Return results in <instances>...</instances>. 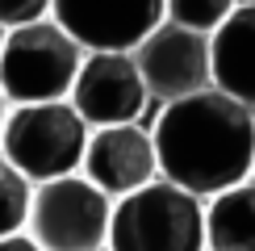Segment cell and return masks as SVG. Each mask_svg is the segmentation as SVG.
Masks as SVG:
<instances>
[{
	"instance_id": "6da1fadb",
	"label": "cell",
	"mask_w": 255,
	"mask_h": 251,
	"mask_svg": "<svg viewBox=\"0 0 255 251\" xmlns=\"http://www.w3.org/2000/svg\"><path fill=\"white\" fill-rule=\"evenodd\" d=\"M151 134L159 176L201 201L251 180L255 172V109L222 88L167 101Z\"/></svg>"
},
{
	"instance_id": "7a4b0ae2",
	"label": "cell",
	"mask_w": 255,
	"mask_h": 251,
	"mask_svg": "<svg viewBox=\"0 0 255 251\" xmlns=\"http://www.w3.org/2000/svg\"><path fill=\"white\" fill-rule=\"evenodd\" d=\"M105 251H209L205 201L159 176L113 201Z\"/></svg>"
},
{
	"instance_id": "3957f363",
	"label": "cell",
	"mask_w": 255,
	"mask_h": 251,
	"mask_svg": "<svg viewBox=\"0 0 255 251\" xmlns=\"http://www.w3.org/2000/svg\"><path fill=\"white\" fill-rule=\"evenodd\" d=\"M92 126L80 118L71 101H38L13 105L0 130V155L25 176L29 184H46L80 172L88 151Z\"/></svg>"
},
{
	"instance_id": "277c9868",
	"label": "cell",
	"mask_w": 255,
	"mask_h": 251,
	"mask_svg": "<svg viewBox=\"0 0 255 251\" xmlns=\"http://www.w3.org/2000/svg\"><path fill=\"white\" fill-rule=\"evenodd\" d=\"M84 59H88V50L55 17L17 25L8 29L4 55H0V92L13 105L67 101Z\"/></svg>"
},
{
	"instance_id": "5b68a950",
	"label": "cell",
	"mask_w": 255,
	"mask_h": 251,
	"mask_svg": "<svg viewBox=\"0 0 255 251\" xmlns=\"http://www.w3.org/2000/svg\"><path fill=\"white\" fill-rule=\"evenodd\" d=\"M113 222V197L101 193L88 176L71 172L59 180L34 184L29 201V235L42 251H105Z\"/></svg>"
},
{
	"instance_id": "8992f818",
	"label": "cell",
	"mask_w": 255,
	"mask_h": 251,
	"mask_svg": "<svg viewBox=\"0 0 255 251\" xmlns=\"http://www.w3.org/2000/svg\"><path fill=\"white\" fill-rule=\"evenodd\" d=\"M138 71L146 80V92L155 101H180L201 88H214V50L209 34L184 29L176 21H163L130 50Z\"/></svg>"
},
{
	"instance_id": "52a82bcc",
	"label": "cell",
	"mask_w": 255,
	"mask_h": 251,
	"mask_svg": "<svg viewBox=\"0 0 255 251\" xmlns=\"http://www.w3.org/2000/svg\"><path fill=\"white\" fill-rule=\"evenodd\" d=\"M67 101L80 109V118L92 130H101V126L138 122L151 92H146V80L130 50H88Z\"/></svg>"
},
{
	"instance_id": "ba28073f",
	"label": "cell",
	"mask_w": 255,
	"mask_h": 251,
	"mask_svg": "<svg viewBox=\"0 0 255 251\" xmlns=\"http://www.w3.org/2000/svg\"><path fill=\"white\" fill-rule=\"evenodd\" d=\"M50 17L84 50H134L167 21V0H55Z\"/></svg>"
},
{
	"instance_id": "9c48e42d",
	"label": "cell",
	"mask_w": 255,
	"mask_h": 251,
	"mask_svg": "<svg viewBox=\"0 0 255 251\" xmlns=\"http://www.w3.org/2000/svg\"><path fill=\"white\" fill-rule=\"evenodd\" d=\"M80 176H88L101 193H109L113 201L134 188L159 180V151L155 134L142 130L138 122L126 126H101L88 134V151H84Z\"/></svg>"
},
{
	"instance_id": "30bf717a",
	"label": "cell",
	"mask_w": 255,
	"mask_h": 251,
	"mask_svg": "<svg viewBox=\"0 0 255 251\" xmlns=\"http://www.w3.org/2000/svg\"><path fill=\"white\" fill-rule=\"evenodd\" d=\"M209 50H214V88L255 109V0H243L209 34Z\"/></svg>"
},
{
	"instance_id": "8fae6325",
	"label": "cell",
	"mask_w": 255,
	"mask_h": 251,
	"mask_svg": "<svg viewBox=\"0 0 255 251\" xmlns=\"http://www.w3.org/2000/svg\"><path fill=\"white\" fill-rule=\"evenodd\" d=\"M209 251H255V180H243L205 205Z\"/></svg>"
},
{
	"instance_id": "7c38bea8",
	"label": "cell",
	"mask_w": 255,
	"mask_h": 251,
	"mask_svg": "<svg viewBox=\"0 0 255 251\" xmlns=\"http://www.w3.org/2000/svg\"><path fill=\"white\" fill-rule=\"evenodd\" d=\"M29 201H34V184L0 155V239L21 235L29 226Z\"/></svg>"
},
{
	"instance_id": "4fadbf2b",
	"label": "cell",
	"mask_w": 255,
	"mask_h": 251,
	"mask_svg": "<svg viewBox=\"0 0 255 251\" xmlns=\"http://www.w3.org/2000/svg\"><path fill=\"white\" fill-rule=\"evenodd\" d=\"M239 4L243 0H167V21L197 29V34H214Z\"/></svg>"
},
{
	"instance_id": "5bb4252c",
	"label": "cell",
	"mask_w": 255,
	"mask_h": 251,
	"mask_svg": "<svg viewBox=\"0 0 255 251\" xmlns=\"http://www.w3.org/2000/svg\"><path fill=\"white\" fill-rule=\"evenodd\" d=\"M55 0H0V25L17 29V25H34V21H46Z\"/></svg>"
},
{
	"instance_id": "9a60e30c",
	"label": "cell",
	"mask_w": 255,
	"mask_h": 251,
	"mask_svg": "<svg viewBox=\"0 0 255 251\" xmlns=\"http://www.w3.org/2000/svg\"><path fill=\"white\" fill-rule=\"evenodd\" d=\"M0 251H42V243L29 230H21V235H8V239H0Z\"/></svg>"
},
{
	"instance_id": "2e32d148",
	"label": "cell",
	"mask_w": 255,
	"mask_h": 251,
	"mask_svg": "<svg viewBox=\"0 0 255 251\" xmlns=\"http://www.w3.org/2000/svg\"><path fill=\"white\" fill-rule=\"evenodd\" d=\"M4 122H8V97L0 92V130H4Z\"/></svg>"
},
{
	"instance_id": "e0dca14e",
	"label": "cell",
	"mask_w": 255,
	"mask_h": 251,
	"mask_svg": "<svg viewBox=\"0 0 255 251\" xmlns=\"http://www.w3.org/2000/svg\"><path fill=\"white\" fill-rule=\"evenodd\" d=\"M4 42H8V29L0 25V55H4Z\"/></svg>"
},
{
	"instance_id": "ac0fdd59",
	"label": "cell",
	"mask_w": 255,
	"mask_h": 251,
	"mask_svg": "<svg viewBox=\"0 0 255 251\" xmlns=\"http://www.w3.org/2000/svg\"><path fill=\"white\" fill-rule=\"evenodd\" d=\"M251 180H255V172H251Z\"/></svg>"
}]
</instances>
